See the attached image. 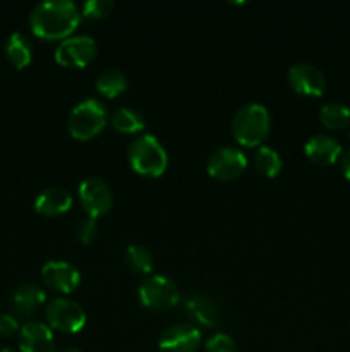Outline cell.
<instances>
[{
	"instance_id": "obj_1",
	"label": "cell",
	"mask_w": 350,
	"mask_h": 352,
	"mask_svg": "<svg viewBox=\"0 0 350 352\" xmlns=\"http://www.w3.org/2000/svg\"><path fill=\"white\" fill-rule=\"evenodd\" d=\"M81 9L72 0H43L30 14V26L45 40H64L81 21Z\"/></svg>"
},
{
	"instance_id": "obj_2",
	"label": "cell",
	"mask_w": 350,
	"mask_h": 352,
	"mask_svg": "<svg viewBox=\"0 0 350 352\" xmlns=\"http://www.w3.org/2000/svg\"><path fill=\"white\" fill-rule=\"evenodd\" d=\"M271 117L259 102H249L240 107L232 119V134L244 146H256L270 133Z\"/></svg>"
},
{
	"instance_id": "obj_3",
	"label": "cell",
	"mask_w": 350,
	"mask_h": 352,
	"mask_svg": "<svg viewBox=\"0 0 350 352\" xmlns=\"http://www.w3.org/2000/svg\"><path fill=\"white\" fill-rule=\"evenodd\" d=\"M130 167L141 175L158 177L165 172L168 165V155L163 144L154 138V134L144 133L134 138L127 150Z\"/></svg>"
},
{
	"instance_id": "obj_4",
	"label": "cell",
	"mask_w": 350,
	"mask_h": 352,
	"mask_svg": "<svg viewBox=\"0 0 350 352\" xmlns=\"http://www.w3.org/2000/svg\"><path fill=\"white\" fill-rule=\"evenodd\" d=\"M106 119H108V113H106V107L102 100L84 98L75 103L69 113V133L75 140H91L96 134L102 133Z\"/></svg>"
},
{
	"instance_id": "obj_5",
	"label": "cell",
	"mask_w": 350,
	"mask_h": 352,
	"mask_svg": "<svg viewBox=\"0 0 350 352\" xmlns=\"http://www.w3.org/2000/svg\"><path fill=\"white\" fill-rule=\"evenodd\" d=\"M141 302L151 309H168L180 301L177 284L161 274L148 275L137 289Z\"/></svg>"
},
{
	"instance_id": "obj_6",
	"label": "cell",
	"mask_w": 350,
	"mask_h": 352,
	"mask_svg": "<svg viewBox=\"0 0 350 352\" xmlns=\"http://www.w3.org/2000/svg\"><path fill=\"white\" fill-rule=\"evenodd\" d=\"M50 329L60 332H79L86 325V311L79 302L67 298L51 299L45 308Z\"/></svg>"
},
{
	"instance_id": "obj_7",
	"label": "cell",
	"mask_w": 350,
	"mask_h": 352,
	"mask_svg": "<svg viewBox=\"0 0 350 352\" xmlns=\"http://www.w3.org/2000/svg\"><path fill=\"white\" fill-rule=\"evenodd\" d=\"M79 199H81V205L84 208V212L88 213V217L91 219H98V217L105 215L110 212V208L113 206V192L112 188L106 181H103L102 177H86L84 181L79 184L78 188Z\"/></svg>"
},
{
	"instance_id": "obj_8",
	"label": "cell",
	"mask_w": 350,
	"mask_h": 352,
	"mask_svg": "<svg viewBox=\"0 0 350 352\" xmlns=\"http://www.w3.org/2000/svg\"><path fill=\"white\" fill-rule=\"evenodd\" d=\"M96 41L89 34L67 36L55 48V60L67 67H84L95 58Z\"/></svg>"
},
{
	"instance_id": "obj_9",
	"label": "cell",
	"mask_w": 350,
	"mask_h": 352,
	"mask_svg": "<svg viewBox=\"0 0 350 352\" xmlns=\"http://www.w3.org/2000/svg\"><path fill=\"white\" fill-rule=\"evenodd\" d=\"M206 167H208V172L213 177L230 181V179L239 177L246 170L247 157L239 148L222 146L209 155Z\"/></svg>"
},
{
	"instance_id": "obj_10",
	"label": "cell",
	"mask_w": 350,
	"mask_h": 352,
	"mask_svg": "<svg viewBox=\"0 0 350 352\" xmlns=\"http://www.w3.org/2000/svg\"><path fill=\"white\" fill-rule=\"evenodd\" d=\"M288 82L301 95L319 96L326 89V78L319 67L309 62H297L287 72Z\"/></svg>"
},
{
	"instance_id": "obj_11",
	"label": "cell",
	"mask_w": 350,
	"mask_h": 352,
	"mask_svg": "<svg viewBox=\"0 0 350 352\" xmlns=\"http://www.w3.org/2000/svg\"><path fill=\"white\" fill-rule=\"evenodd\" d=\"M201 344V332L191 323H174L160 337L163 352H194Z\"/></svg>"
},
{
	"instance_id": "obj_12",
	"label": "cell",
	"mask_w": 350,
	"mask_h": 352,
	"mask_svg": "<svg viewBox=\"0 0 350 352\" xmlns=\"http://www.w3.org/2000/svg\"><path fill=\"white\" fill-rule=\"evenodd\" d=\"M41 278L48 287L58 292H72L81 282L78 267L64 260H50L41 267Z\"/></svg>"
},
{
	"instance_id": "obj_13",
	"label": "cell",
	"mask_w": 350,
	"mask_h": 352,
	"mask_svg": "<svg viewBox=\"0 0 350 352\" xmlns=\"http://www.w3.org/2000/svg\"><path fill=\"white\" fill-rule=\"evenodd\" d=\"M19 347L23 352H54L55 339L48 323L27 320L19 330Z\"/></svg>"
},
{
	"instance_id": "obj_14",
	"label": "cell",
	"mask_w": 350,
	"mask_h": 352,
	"mask_svg": "<svg viewBox=\"0 0 350 352\" xmlns=\"http://www.w3.org/2000/svg\"><path fill=\"white\" fill-rule=\"evenodd\" d=\"M309 160L318 165H331L342 155V144L328 134H314L304 144Z\"/></svg>"
},
{
	"instance_id": "obj_15",
	"label": "cell",
	"mask_w": 350,
	"mask_h": 352,
	"mask_svg": "<svg viewBox=\"0 0 350 352\" xmlns=\"http://www.w3.org/2000/svg\"><path fill=\"white\" fill-rule=\"evenodd\" d=\"M72 206V196L67 189L60 186H50L43 189L34 199V210L41 215L57 217L69 212Z\"/></svg>"
},
{
	"instance_id": "obj_16",
	"label": "cell",
	"mask_w": 350,
	"mask_h": 352,
	"mask_svg": "<svg viewBox=\"0 0 350 352\" xmlns=\"http://www.w3.org/2000/svg\"><path fill=\"white\" fill-rule=\"evenodd\" d=\"M45 299H47V294H45L43 289L40 285L27 282V284L19 285L12 292L10 302H12V309L16 315L23 316V318H30L36 311L38 306L43 305Z\"/></svg>"
},
{
	"instance_id": "obj_17",
	"label": "cell",
	"mask_w": 350,
	"mask_h": 352,
	"mask_svg": "<svg viewBox=\"0 0 350 352\" xmlns=\"http://www.w3.org/2000/svg\"><path fill=\"white\" fill-rule=\"evenodd\" d=\"M185 311L191 316L194 322H198L199 325L205 327H215L218 325L220 320V311L218 306L215 305L211 298L208 294H202V292H196L191 298L185 301Z\"/></svg>"
},
{
	"instance_id": "obj_18",
	"label": "cell",
	"mask_w": 350,
	"mask_h": 352,
	"mask_svg": "<svg viewBox=\"0 0 350 352\" xmlns=\"http://www.w3.org/2000/svg\"><path fill=\"white\" fill-rule=\"evenodd\" d=\"M3 50H5V55L10 60V64L17 69L26 67L31 62V58H33V45H31L30 38L26 34L19 33V31H16V33H12L7 38Z\"/></svg>"
},
{
	"instance_id": "obj_19",
	"label": "cell",
	"mask_w": 350,
	"mask_h": 352,
	"mask_svg": "<svg viewBox=\"0 0 350 352\" xmlns=\"http://www.w3.org/2000/svg\"><path fill=\"white\" fill-rule=\"evenodd\" d=\"M126 88L127 78L120 69H103V71L96 76V89H98L103 96H106V98H113V96L120 95V93L126 91Z\"/></svg>"
},
{
	"instance_id": "obj_20",
	"label": "cell",
	"mask_w": 350,
	"mask_h": 352,
	"mask_svg": "<svg viewBox=\"0 0 350 352\" xmlns=\"http://www.w3.org/2000/svg\"><path fill=\"white\" fill-rule=\"evenodd\" d=\"M319 120L328 129H345L350 124V109L340 102H326L319 110Z\"/></svg>"
},
{
	"instance_id": "obj_21",
	"label": "cell",
	"mask_w": 350,
	"mask_h": 352,
	"mask_svg": "<svg viewBox=\"0 0 350 352\" xmlns=\"http://www.w3.org/2000/svg\"><path fill=\"white\" fill-rule=\"evenodd\" d=\"M112 126L120 133H139L144 127V119L137 110L130 109V107H119L112 113Z\"/></svg>"
},
{
	"instance_id": "obj_22",
	"label": "cell",
	"mask_w": 350,
	"mask_h": 352,
	"mask_svg": "<svg viewBox=\"0 0 350 352\" xmlns=\"http://www.w3.org/2000/svg\"><path fill=\"white\" fill-rule=\"evenodd\" d=\"M256 168L263 175L268 177H275V175L280 174L281 167H283V162H281L280 153H278L275 148L268 146V144H261L256 151Z\"/></svg>"
},
{
	"instance_id": "obj_23",
	"label": "cell",
	"mask_w": 350,
	"mask_h": 352,
	"mask_svg": "<svg viewBox=\"0 0 350 352\" xmlns=\"http://www.w3.org/2000/svg\"><path fill=\"white\" fill-rule=\"evenodd\" d=\"M126 263L139 274H150L153 270V254L143 244H130L126 250Z\"/></svg>"
},
{
	"instance_id": "obj_24",
	"label": "cell",
	"mask_w": 350,
	"mask_h": 352,
	"mask_svg": "<svg viewBox=\"0 0 350 352\" xmlns=\"http://www.w3.org/2000/svg\"><path fill=\"white\" fill-rule=\"evenodd\" d=\"M113 9V0H86L81 6V16L88 19H102Z\"/></svg>"
},
{
	"instance_id": "obj_25",
	"label": "cell",
	"mask_w": 350,
	"mask_h": 352,
	"mask_svg": "<svg viewBox=\"0 0 350 352\" xmlns=\"http://www.w3.org/2000/svg\"><path fill=\"white\" fill-rule=\"evenodd\" d=\"M206 352H237V346L233 339L226 333H215L209 337L205 344Z\"/></svg>"
},
{
	"instance_id": "obj_26",
	"label": "cell",
	"mask_w": 350,
	"mask_h": 352,
	"mask_svg": "<svg viewBox=\"0 0 350 352\" xmlns=\"http://www.w3.org/2000/svg\"><path fill=\"white\" fill-rule=\"evenodd\" d=\"M75 236H78V239L82 244H91L96 239V236H98V223H96V219H91V217L82 219L75 226Z\"/></svg>"
},
{
	"instance_id": "obj_27",
	"label": "cell",
	"mask_w": 350,
	"mask_h": 352,
	"mask_svg": "<svg viewBox=\"0 0 350 352\" xmlns=\"http://www.w3.org/2000/svg\"><path fill=\"white\" fill-rule=\"evenodd\" d=\"M19 330V322L14 315L9 313H0V336L10 337Z\"/></svg>"
},
{
	"instance_id": "obj_28",
	"label": "cell",
	"mask_w": 350,
	"mask_h": 352,
	"mask_svg": "<svg viewBox=\"0 0 350 352\" xmlns=\"http://www.w3.org/2000/svg\"><path fill=\"white\" fill-rule=\"evenodd\" d=\"M342 170H343V175L350 181V150L342 155Z\"/></svg>"
},
{
	"instance_id": "obj_29",
	"label": "cell",
	"mask_w": 350,
	"mask_h": 352,
	"mask_svg": "<svg viewBox=\"0 0 350 352\" xmlns=\"http://www.w3.org/2000/svg\"><path fill=\"white\" fill-rule=\"evenodd\" d=\"M60 352H82V351H79L78 347H65V349H62Z\"/></svg>"
},
{
	"instance_id": "obj_30",
	"label": "cell",
	"mask_w": 350,
	"mask_h": 352,
	"mask_svg": "<svg viewBox=\"0 0 350 352\" xmlns=\"http://www.w3.org/2000/svg\"><path fill=\"white\" fill-rule=\"evenodd\" d=\"M0 352H16V351L10 349V347H2V349H0Z\"/></svg>"
}]
</instances>
